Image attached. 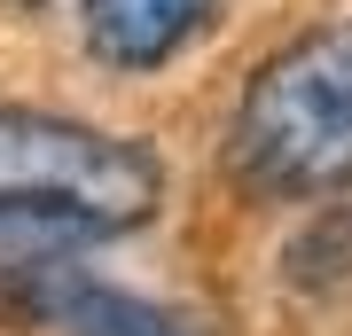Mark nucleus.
<instances>
[{
    "label": "nucleus",
    "instance_id": "obj_1",
    "mask_svg": "<svg viewBox=\"0 0 352 336\" xmlns=\"http://www.w3.org/2000/svg\"><path fill=\"white\" fill-rule=\"evenodd\" d=\"M227 164L274 203L352 188V16L298 32L251 71L227 117Z\"/></svg>",
    "mask_w": 352,
    "mask_h": 336
},
{
    "label": "nucleus",
    "instance_id": "obj_2",
    "mask_svg": "<svg viewBox=\"0 0 352 336\" xmlns=\"http://www.w3.org/2000/svg\"><path fill=\"white\" fill-rule=\"evenodd\" d=\"M157 203H164V164L149 141L63 110L0 102V219L102 243V235L149 227Z\"/></svg>",
    "mask_w": 352,
    "mask_h": 336
},
{
    "label": "nucleus",
    "instance_id": "obj_3",
    "mask_svg": "<svg viewBox=\"0 0 352 336\" xmlns=\"http://www.w3.org/2000/svg\"><path fill=\"white\" fill-rule=\"evenodd\" d=\"M16 305H24L39 328H55V336H204L180 305L149 298V289H126V282L94 274V266H78V258H55Z\"/></svg>",
    "mask_w": 352,
    "mask_h": 336
},
{
    "label": "nucleus",
    "instance_id": "obj_4",
    "mask_svg": "<svg viewBox=\"0 0 352 336\" xmlns=\"http://www.w3.org/2000/svg\"><path fill=\"white\" fill-rule=\"evenodd\" d=\"M219 24V0H87L78 32H87L94 63L126 78H149L164 63H180L204 32Z\"/></svg>",
    "mask_w": 352,
    "mask_h": 336
}]
</instances>
